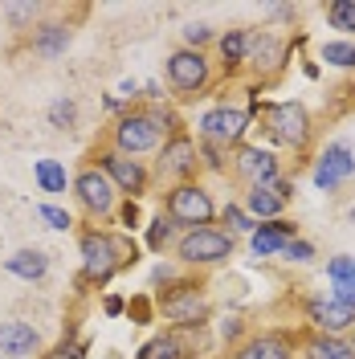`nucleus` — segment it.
<instances>
[{"label":"nucleus","instance_id":"f257e3e1","mask_svg":"<svg viewBox=\"0 0 355 359\" xmlns=\"http://www.w3.org/2000/svg\"><path fill=\"white\" fill-rule=\"evenodd\" d=\"M78 257H82V278L107 286L119 269H127L135 262V241L119 237L102 224H90L78 233Z\"/></svg>","mask_w":355,"mask_h":359},{"label":"nucleus","instance_id":"f03ea898","mask_svg":"<svg viewBox=\"0 0 355 359\" xmlns=\"http://www.w3.org/2000/svg\"><path fill=\"white\" fill-rule=\"evenodd\" d=\"M176 118L168 111H123L119 118L111 123V147L114 151H123V156H152L159 151V143L168 139V135H176Z\"/></svg>","mask_w":355,"mask_h":359},{"label":"nucleus","instance_id":"7ed1b4c3","mask_svg":"<svg viewBox=\"0 0 355 359\" xmlns=\"http://www.w3.org/2000/svg\"><path fill=\"white\" fill-rule=\"evenodd\" d=\"M176 262L188 269H208V266H225L233 253H237V237L221 229V224H200V229H188L180 233L176 241Z\"/></svg>","mask_w":355,"mask_h":359},{"label":"nucleus","instance_id":"20e7f679","mask_svg":"<svg viewBox=\"0 0 355 359\" xmlns=\"http://www.w3.org/2000/svg\"><path fill=\"white\" fill-rule=\"evenodd\" d=\"M163 217H172L176 229H200V224H213L217 221V201L213 192L196 184V180H184V184H172L163 192Z\"/></svg>","mask_w":355,"mask_h":359},{"label":"nucleus","instance_id":"39448f33","mask_svg":"<svg viewBox=\"0 0 355 359\" xmlns=\"http://www.w3.org/2000/svg\"><path fill=\"white\" fill-rule=\"evenodd\" d=\"M266 135L269 143H278V147H286V151H307L314 139V118L311 111L302 107V102H269L266 111Z\"/></svg>","mask_w":355,"mask_h":359},{"label":"nucleus","instance_id":"423d86ee","mask_svg":"<svg viewBox=\"0 0 355 359\" xmlns=\"http://www.w3.org/2000/svg\"><path fill=\"white\" fill-rule=\"evenodd\" d=\"M69 188H74V201L78 208L86 212L90 221L107 224L114 221V212H119V192H114V184L107 180V172L98 168V163H82L74 180H69Z\"/></svg>","mask_w":355,"mask_h":359},{"label":"nucleus","instance_id":"0eeeda50","mask_svg":"<svg viewBox=\"0 0 355 359\" xmlns=\"http://www.w3.org/2000/svg\"><path fill=\"white\" fill-rule=\"evenodd\" d=\"M159 314L172 323V331H196L208 323V298H204V286L196 282H172L168 290L159 294Z\"/></svg>","mask_w":355,"mask_h":359},{"label":"nucleus","instance_id":"6e6552de","mask_svg":"<svg viewBox=\"0 0 355 359\" xmlns=\"http://www.w3.org/2000/svg\"><path fill=\"white\" fill-rule=\"evenodd\" d=\"M163 74H168L172 94H180V98H196V94H204V90L213 86V62H208V53L184 49V45H176L168 53Z\"/></svg>","mask_w":355,"mask_h":359},{"label":"nucleus","instance_id":"1a4fd4ad","mask_svg":"<svg viewBox=\"0 0 355 359\" xmlns=\"http://www.w3.org/2000/svg\"><path fill=\"white\" fill-rule=\"evenodd\" d=\"M94 159H98V168L107 172V180L114 184V192H119V196L139 201V196L152 188V172H147V163H143V159L123 156V151H114L111 143H107V147H98Z\"/></svg>","mask_w":355,"mask_h":359},{"label":"nucleus","instance_id":"9d476101","mask_svg":"<svg viewBox=\"0 0 355 359\" xmlns=\"http://www.w3.org/2000/svg\"><path fill=\"white\" fill-rule=\"evenodd\" d=\"M229 172L241 180L245 188H266L274 180H282V159L262 143H241L229 151Z\"/></svg>","mask_w":355,"mask_h":359},{"label":"nucleus","instance_id":"9b49d317","mask_svg":"<svg viewBox=\"0 0 355 359\" xmlns=\"http://www.w3.org/2000/svg\"><path fill=\"white\" fill-rule=\"evenodd\" d=\"M245 131H249V111H241V107H229V102L213 107V111H204V114H200V123H196V139H204V143H217V147H225V151L241 147Z\"/></svg>","mask_w":355,"mask_h":359},{"label":"nucleus","instance_id":"f8f14e48","mask_svg":"<svg viewBox=\"0 0 355 359\" xmlns=\"http://www.w3.org/2000/svg\"><path fill=\"white\" fill-rule=\"evenodd\" d=\"M156 172L163 180H172V184H184V180H196L200 172V151H196V139L188 131H176L168 135L163 143H159L156 151Z\"/></svg>","mask_w":355,"mask_h":359},{"label":"nucleus","instance_id":"ddd939ff","mask_svg":"<svg viewBox=\"0 0 355 359\" xmlns=\"http://www.w3.org/2000/svg\"><path fill=\"white\" fill-rule=\"evenodd\" d=\"M229 359H298V339L290 331H253L233 343Z\"/></svg>","mask_w":355,"mask_h":359},{"label":"nucleus","instance_id":"4468645a","mask_svg":"<svg viewBox=\"0 0 355 359\" xmlns=\"http://www.w3.org/2000/svg\"><path fill=\"white\" fill-rule=\"evenodd\" d=\"M351 176H355L351 147H347L343 139H339V143H327V147H323V156L314 159V188L335 192V188H343Z\"/></svg>","mask_w":355,"mask_h":359},{"label":"nucleus","instance_id":"2eb2a0df","mask_svg":"<svg viewBox=\"0 0 355 359\" xmlns=\"http://www.w3.org/2000/svg\"><path fill=\"white\" fill-rule=\"evenodd\" d=\"M286 57H290V41L286 37H278L274 29H257V33H249V57H245V66H253L262 78L278 74V69L286 66Z\"/></svg>","mask_w":355,"mask_h":359},{"label":"nucleus","instance_id":"dca6fc26","mask_svg":"<svg viewBox=\"0 0 355 359\" xmlns=\"http://www.w3.org/2000/svg\"><path fill=\"white\" fill-rule=\"evenodd\" d=\"M307 323H311L319 335H351L355 306H343L335 298H311L307 302Z\"/></svg>","mask_w":355,"mask_h":359},{"label":"nucleus","instance_id":"f3484780","mask_svg":"<svg viewBox=\"0 0 355 359\" xmlns=\"http://www.w3.org/2000/svg\"><path fill=\"white\" fill-rule=\"evenodd\" d=\"M0 355L4 359L41 355V335H37V327H33V323H21V318L0 323Z\"/></svg>","mask_w":355,"mask_h":359},{"label":"nucleus","instance_id":"a211bd4d","mask_svg":"<svg viewBox=\"0 0 355 359\" xmlns=\"http://www.w3.org/2000/svg\"><path fill=\"white\" fill-rule=\"evenodd\" d=\"M69 41H74V29L66 21H41L29 33V53L41 57V62H58L69 49Z\"/></svg>","mask_w":355,"mask_h":359},{"label":"nucleus","instance_id":"6ab92c4d","mask_svg":"<svg viewBox=\"0 0 355 359\" xmlns=\"http://www.w3.org/2000/svg\"><path fill=\"white\" fill-rule=\"evenodd\" d=\"M294 237H298V224L286 221V217H278V221H266V224H257V229L249 233V249H253L257 257H278L282 245L294 241Z\"/></svg>","mask_w":355,"mask_h":359},{"label":"nucleus","instance_id":"aec40b11","mask_svg":"<svg viewBox=\"0 0 355 359\" xmlns=\"http://www.w3.org/2000/svg\"><path fill=\"white\" fill-rule=\"evenodd\" d=\"M135 359H196V351L184 343V331H159L135 351Z\"/></svg>","mask_w":355,"mask_h":359},{"label":"nucleus","instance_id":"412c9836","mask_svg":"<svg viewBox=\"0 0 355 359\" xmlns=\"http://www.w3.org/2000/svg\"><path fill=\"white\" fill-rule=\"evenodd\" d=\"M298 359H355V351L347 343V335H319V331H311L298 343Z\"/></svg>","mask_w":355,"mask_h":359},{"label":"nucleus","instance_id":"4be33fe9","mask_svg":"<svg viewBox=\"0 0 355 359\" xmlns=\"http://www.w3.org/2000/svg\"><path fill=\"white\" fill-rule=\"evenodd\" d=\"M4 269L13 278H25V282H41L49 273V253L45 249H17L13 257H4Z\"/></svg>","mask_w":355,"mask_h":359},{"label":"nucleus","instance_id":"5701e85b","mask_svg":"<svg viewBox=\"0 0 355 359\" xmlns=\"http://www.w3.org/2000/svg\"><path fill=\"white\" fill-rule=\"evenodd\" d=\"M278 184V180H274ZM266 184V188H245V212L249 217H262V221H278L286 212V201L278 196V188Z\"/></svg>","mask_w":355,"mask_h":359},{"label":"nucleus","instance_id":"b1692460","mask_svg":"<svg viewBox=\"0 0 355 359\" xmlns=\"http://www.w3.org/2000/svg\"><path fill=\"white\" fill-rule=\"evenodd\" d=\"M217 53H221L225 74L241 69L245 57H249V29H229V33H221L217 37Z\"/></svg>","mask_w":355,"mask_h":359},{"label":"nucleus","instance_id":"393cba45","mask_svg":"<svg viewBox=\"0 0 355 359\" xmlns=\"http://www.w3.org/2000/svg\"><path fill=\"white\" fill-rule=\"evenodd\" d=\"M45 17V4H33V0H21V4H4V21L13 33H25V29H37Z\"/></svg>","mask_w":355,"mask_h":359},{"label":"nucleus","instance_id":"a878e982","mask_svg":"<svg viewBox=\"0 0 355 359\" xmlns=\"http://www.w3.org/2000/svg\"><path fill=\"white\" fill-rule=\"evenodd\" d=\"M33 180H37V188L41 192H66V163H58V159H37L33 163Z\"/></svg>","mask_w":355,"mask_h":359},{"label":"nucleus","instance_id":"bb28decb","mask_svg":"<svg viewBox=\"0 0 355 359\" xmlns=\"http://www.w3.org/2000/svg\"><path fill=\"white\" fill-rule=\"evenodd\" d=\"M327 25L343 41H355V0H331L327 4Z\"/></svg>","mask_w":355,"mask_h":359},{"label":"nucleus","instance_id":"cd10ccee","mask_svg":"<svg viewBox=\"0 0 355 359\" xmlns=\"http://www.w3.org/2000/svg\"><path fill=\"white\" fill-rule=\"evenodd\" d=\"M319 57L335 69H355V41H343V37H335V41H323L319 45Z\"/></svg>","mask_w":355,"mask_h":359},{"label":"nucleus","instance_id":"c85d7f7f","mask_svg":"<svg viewBox=\"0 0 355 359\" xmlns=\"http://www.w3.org/2000/svg\"><path fill=\"white\" fill-rule=\"evenodd\" d=\"M49 127H58V131H74L78 127V102L69 94L49 102Z\"/></svg>","mask_w":355,"mask_h":359},{"label":"nucleus","instance_id":"c756f323","mask_svg":"<svg viewBox=\"0 0 355 359\" xmlns=\"http://www.w3.org/2000/svg\"><path fill=\"white\" fill-rule=\"evenodd\" d=\"M180 41H184V49H196V53H204V45L217 41V33H213L204 21H188L184 29H180Z\"/></svg>","mask_w":355,"mask_h":359},{"label":"nucleus","instance_id":"7c9ffc66","mask_svg":"<svg viewBox=\"0 0 355 359\" xmlns=\"http://www.w3.org/2000/svg\"><path fill=\"white\" fill-rule=\"evenodd\" d=\"M41 359H86V343L74 335H62L49 351H41Z\"/></svg>","mask_w":355,"mask_h":359},{"label":"nucleus","instance_id":"2f4dec72","mask_svg":"<svg viewBox=\"0 0 355 359\" xmlns=\"http://www.w3.org/2000/svg\"><path fill=\"white\" fill-rule=\"evenodd\" d=\"M196 151H200V168H208V172H229V151H225V147L196 139Z\"/></svg>","mask_w":355,"mask_h":359},{"label":"nucleus","instance_id":"473e14b6","mask_svg":"<svg viewBox=\"0 0 355 359\" xmlns=\"http://www.w3.org/2000/svg\"><path fill=\"white\" fill-rule=\"evenodd\" d=\"M221 221L229 224V233H233V237H237V233H253V229H257V224H253V217L245 212L241 204H225V208H221Z\"/></svg>","mask_w":355,"mask_h":359},{"label":"nucleus","instance_id":"72a5a7b5","mask_svg":"<svg viewBox=\"0 0 355 359\" xmlns=\"http://www.w3.org/2000/svg\"><path fill=\"white\" fill-rule=\"evenodd\" d=\"M172 233H176V221L159 212V217H156V224H152V233H147V245L156 249V253H163V249L172 245Z\"/></svg>","mask_w":355,"mask_h":359},{"label":"nucleus","instance_id":"f704fd0d","mask_svg":"<svg viewBox=\"0 0 355 359\" xmlns=\"http://www.w3.org/2000/svg\"><path fill=\"white\" fill-rule=\"evenodd\" d=\"M282 257H286V262H298V266H307V262H314L319 253H314V245L307 241V237H294V241L282 245Z\"/></svg>","mask_w":355,"mask_h":359},{"label":"nucleus","instance_id":"c9c22d12","mask_svg":"<svg viewBox=\"0 0 355 359\" xmlns=\"http://www.w3.org/2000/svg\"><path fill=\"white\" fill-rule=\"evenodd\" d=\"M37 217H41L49 229H62V233L74 229V217H69L66 208H58V204H37Z\"/></svg>","mask_w":355,"mask_h":359},{"label":"nucleus","instance_id":"e433bc0d","mask_svg":"<svg viewBox=\"0 0 355 359\" xmlns=\"http://www.w3.org/2000/svg\"><path fill=\"white\" fill-rule=\"evenodd\" d=\"M327 278H331V282H351L355 278V257H347V253L331 257V262H327Z\"/></svg>","mask_w":355,"mask_h":359},{"label":"nucleus","instance_id":"4c0bfd02","mask_svg":"<svg viewBox=\"0 0 355 359\" xmlns=\"http://www.w3.org/2000/svg\"><path fill=\"white\" fill-rule=\"evenodd\" d=\"M119 221L127 224V229H135V221H139V208H135V201H127V204H119V212H114Z\"/></svg>","mask_w":355,"mask_h":359},{"label":"nucleus","instance_id":"58836bf2","mask_svg":"<svg viewBox=\"0 0 355 359\" xmlns=\"http://www.w3.org/2000/svg\"><path fill=\"white\" fill-rule=\"evenodd\" d=\"M221 335L225 339H237V335H241V318H225V323H221Z\"/></svg>","mask_w":355,"mask_h":359},{"label":"nucleus","instance_id":"ea45409f","mask_svg":"<svg viewBox=\"0 0 355 359\" xmlns=\"http://www.w3.org/2000/svg\"><path fill=\"white\" fill-rule=\"evenodd\" d=\"M123 311V298H107V314H119Z\"/></svg>","mask_w":355,"mask_h":359},{"label":"nucleus","instance_id":"a19ab883","mask_svg":"<svg viewBox=\"0 0 355 359\" xmlns=\"http://www.w3.org/2000/svg\"><path fill=\"white\" fill-rule=\"evenodd\" d=\"M347 343H351V351H355V327H351V335H347Z\"/></svg>","mask_w":355,"mask_h":359},{"label":"nucleus","instance_id":"79ce46f5","mask_svg":"<svg viewBox=\"0 0 355 359\" xmlns=\"http://www.w3.org/2000/svg\"><path fill=\"white\" fill-rule=\"evenodd\" d=\"M347 217H351V224H355V208H351V212H347Z\"/></svg>","mask_w":355,"mask_h":359},{"label":"nucleus","instance_id":"37998d69","mask_svg":"<svg viewBox=\"0 0 355 359\" xmlns=\"http://www.w3.org/2000/svg\"><path fill=\"white\" fill-rule=\"evenodd\" d=\"M0 359H4V355H0Z\"/></svg>","mask_w":355,"mask_h":359}]
</instances>
